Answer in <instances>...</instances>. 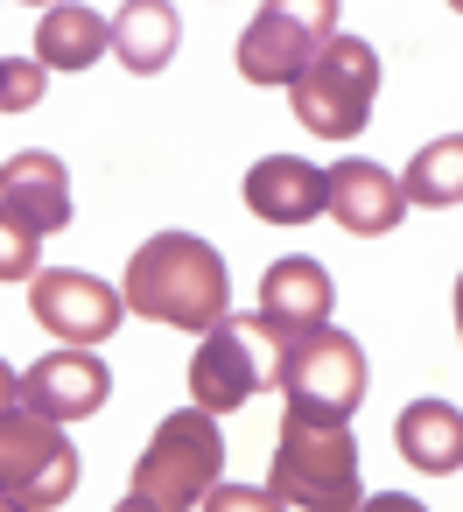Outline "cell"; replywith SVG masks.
<instances>
[{
  "mask_svg": "<svg viewBox=\"0 0 463 512\" xmlns=\"http://www.w3.org/2000/svg\"><path fill=\"white\" fill-rule=\"evenodd\" d=\"M127 316L169 323L204 337L218 316H232V281H225V253L197 232H155L148 246H134L127 281H120Z\"/></svg>",
  "mask_w": 463,
  "mask_h": 512,
  "instance_id": "obj_1",
  "label": "cell"
},
{
  "mask_svg": "<svg viewBox=\"0 0 463 512\" xmlns=\"http://www.w3.org/2000/svg\"><path fill=\"white\" fill-rule=\"evenodd\" d=\"M218 477H225L218 414H211V407H176V414L148 435V449H141V463H134V477H127V512L204 505V498L218 491Z\"/></svg>",
  "mask_w": 463,
  "mask_h": 512,
  "instance_id": "obj_2",
  "label": "cell"
},
{
  "mask_svg": "<svg viewBox=\"0 0 463 512\" xmlns=\"http://www.w3.org/2000/svg\"><path fill=\"white\" fill-rule=\"evenodd\" d=\"M267 498L274 505H358V435H351V421L288 407Z\"/></svg>",
  "mask_w": 463,
  "mask_h": 512,
  "instance_id": "obj_3",
  "label": "cell"
},
{
  "mask_svg": "<svg viewBox=\"0 0 463 512\" xmlns=\"http://www.w3.org/2000/svg\"><path fill=\"white\" fill-rule=\"evenodd\" d=\"M372 99H379V50L365 36H330L288 85V106L295 120L316 134V141H351L365 134L372 120Z\"/></svg>",
  "mask_w": 463,
  "mask_h": 512,
  "instance_id": "obj_4",
  "label": "cell"
},
{
  "mask_svg": "<svg viewBox=\"0 0 463 512\" xmlns=\"http://www.w3.org/2000/svg\"><path fill=\"white\" fill-rule=\"evenodd\" d=\"M78 491V449L64 435V421L36 414V407H0V505H29L50 512Z\"/></svg>",
  "mask_w": 463,
  "mask_h": 512,
  "instance_id": "obj_5",
  "label": "cell"
},
{
  "mask_svg": "<svg viewBox=\"0 0 463 512\" xmlns=\"http://www.w3.org/2000/svg\"><path fill=\"white\" fill-rule=\"evenodd\" d=\"M281 344H288V330H274L267 316H218V323L204 330L197 358H190V393H197V407L239 414V407L260 393V379H274Z\"/></svg>",
  "mask_w": 463,
  "mask_h": 512,
  "instance_id": "obj_6",
  "label": "cell"
},
{
  "mask_svg": "<svg viewBox=\"0 0 463 512\" xmlns=\"http://www.w3.org/2000/svg\"><path fill=\"white\" fill-rule=\"evenodd\" d=\"M365 351H358V337H344V330H330V323H316V330H302V337H288L281 344V358H274V386L288 393V407L295 414H330V421H351L358 414V400H365Z\"/></svg>",
  "mask_w": 463,
  "mask_h": 512,
  "instance_id": "obj_7",
  "label": "cell"
},
{
  "mask_svg": "<svg viewBox=\"0 0 463 512\" xmlns=\"http://www.w3.org/2000/svg\"><path fill=\"white\" fill-rule=\"evenodd\" d=\"M337 36V0H260L232 64L246 85H295V71Z\"/></svg>",
  "mask_w": 463,
  "mask_h": 512,
  "instance_id": "obj_8",
  "label": "cell"
},
{
  "mask_svg": "<svg viewBox=\"0 0 463 512\" xmlns=\"http://www.w3.org/2000/svg\"><path fill=\"white\" fill-rule=\"evenodd\" d=\"M29 309L50 337H71V344H99L127 316L120 288H106L99 274H78V267H36L29 274Z\"/></svg>",
  "mask_w": 463,
  "mask_h": 512,
  "instance_id": "obj_9",
  "label": "cell"
},
{
  "mask_svg": "<svg viewBox=\"0 0 463 512\" xmlns=\"http://www.w3.org/2000/svg\"><path fill=\"white\" fill-rule=\"evenodd\" d=\"M106 393H113V372H106L85 344L50 351V358H36V365L22 372V407H36V414H50V421H85V414L106 407Z\"/></svg>",
  "mask_w": 463,
  "mask_h": 512,
  "instance_id": "obj_10",
  "label": "cell"
},
{
  "mask_svg": "<svg viewBox=\"0 0 463 512\" xmlns=\"http://www.w3.org/2000/svg\"><path fill=\"white\" fill-rule=\"evenodd\" d=\"M246 211L260 225H309L330 211V169H316L302 155H267L246 169Z\"/></svg>",
  "mask_w": 463,
  "mask_h": 512,
  "instance_id": "obj_11",
  "label": "cell"
},
{
  "mask_svg": "<svg viewBox=\"0 0 463 512\" xmlns=\"http://www.w3.org/2000/svg\"><path fill=\"white\" fill-rule=\"evenodd\" d=\"M330 302H337V281H330V267L309 260V253H288V260H274V267L260 274V316H267L274 330H288V337L330 323Z\"/></svg>",
  "mask_w": 463,
  "mask_h": 512,
  "instance_id": "obj_12",
  "label": "cell"
},
{
  "mask_svg": "<svg viewBox=\"0 0 463 512\" xmlns=\"http://www.w3.org/2000/svg\"><path fill=\"white\" fill-rule=\"evenodd\" d=\"M400 211H407V190H400V176H386L379 162L351 155V162L330 169V218H337L344 232L379 239V232L400 225Z\"/></svg>",
  "mask_w": 463,
  "mask_h": 512,
  "instance_id": "obj_13",
  "label": "cell"
},
{
  "mask_svg": "<svg viewBox=\"0 0 463 512\" xmlns=\"http://www.w3.org/2000/svg\"><path fill=\"white\" fill-rule=\"evenodd\" d=\"M0 204H15L36 232H64L71 225V169L43 148L8 155V169H0Z\"/></svg>",
  "mask_w": 463,
  "mask_h": 512,
  "instance_id": "obj_14",
  "label": "cell"
},
{
  "mask_svg": "<svg viewBox=\"0 0 463 512\" xmlns=\"http://www.w3.org/2000/svg\"><path fill=\"white\" fill-rule=\"evenodd\" d=\"M393 442H400V456H407L414 470H428V477H456V470H463V414H456L449 400H407V407L393 414Z\"/></svg>",
  "mask_w": 463,
  "mask_h": 512,
  "instance_id": "obj_15",
  "label": "cell"
},
{
  "mask_svg": "<svg viewBox=\"0 0 463 512\" xmlns=\"http://www.w3.org/2000/svg\"><path fill=\"white\" fill-rule=\"evenodd\" d=\"M106 50H113V22L106 15L78 8V0L43 8V22H36V64L43 71H92Z\"/></svg>",
  "mask_w": 463,
  "mask_h": 512,
  "instance_id": "obj_16",
  "label": "cell"
},
{
  "mask_svg": "<svg viewBox=\"0 0 463 512\" xmlns=\"http://www.w3.org/2000/svg\"><path fill=\"white\" fill-rule=\"evenodd\" d=\"M176 50H183V22H176L169 0H120V15H113V57L134 78H155Z\"/></svg>",
  "mask_w": 463,
  "mask_h": 512,
  "instance_id": "obj_17",
  "label": "cell"
},
{
  "mask_svg": "<svg viewBox=\"0 0 463 512\" xmlns=\"http://www.w3.org/2000/svg\"><path fill=\"white\" fill-rule=\"evenodd\" d=\"M400 190H407V204H421V211H449V204H463V134L428 141V148L407 162Z\"/></svg>",
  "mask_w": 463,
  "mask_h": 512,
  "instance_id": "obj_18",
  "label": "cell"
},
{
  "mask_svg": "<svg viewBox=\"0 0 463 512\" xmlns=\"http://www.w3.org/2000/svg\"><path fill=\"white\" fill-rule=\"evenodd\" d=\"M36 246H43V232L15 204H0V281H29L36 274Z\"/></svg>",
  "mask_w": 463,
  "mask_h": 512,
  "instance_id": "obj_19",
  "label": "cell"
},
{
  "mask_svg": "<svg viewBox=\"0 0 463 512\" xmlns=\"http://www.w3.org/2000/svg\"><path fill=\"white\" fill-rule=\"evenodd\" d=\"M43 85H50V71L36 57H0V113H36Z\"/></svg>",
  "mask_w": 463,
  "mask_h": 512,
  "instance_id": "obj_20",
  "label": "cell"
},
{
  "mask_svg": "<svg viewBox=\"0 0 463 512\" xmlns=\"http://www.w3.org/2000/svg\"><path fill=\"white\" fill-rule=\"evenodd\" d=\"M211 505H274V498H267V491H239V484H225V477H218Z\"/></svg>",
  "mask_w": 463,
  "mask_h": 512,
  "instance_id": "obj_21",
  "label": "cell"
},
{
  "mask_svg": "<svg viewBox=\"0 0 463 512\" xmlns=\"http://www.w3.org/2000/svg\"><path fill=\"white\" fill-rule=\"evenodd\" d=\"M22 400V372H8V358H0V407Z\"/></svg>",
  "mask_w": 463,
  "mask_h": 512,
  "instance_id": "obj_22",
  "label": "cell"
},
{
  "mask_svg": "<svg viewBox=\"0 0 463 512\" xmlns=\"http://www.w3.org/2000/svg\"><path fill=\"white\" fill-rule=\"evenodd\" d=\"M456 337H463V274H456Z\"/></svg>",
  "mask_w": 463,
  "mask_h": 512,
  "instance_id": "obj_23",
  "label": "cell"
},
{
  "mask_svg": "<svg viewBox=\"0 0 463 512\" xmlns=\"http://www.w3.org/2000/svg\"><path fill=\"white\" fill-rule=\"evenodd\" d=\"M36 8H57V0H36Z\"/></svg>",
  "mask_w": 463,
  "mask_h": 512,
  "instance_id": "obj_24",
  "label": "cell"
},
{
  "mask_svg": "<svg viewBox=\"0 0 463 512\" xmlns=\"http://www.w3.org/2000/svg\"><path fill=\"white\" fill-rule=\"evenodd\" d=\"M449 8H456V15H463V0H449Z\"/></svg>",
  "mask_w": 463,
  "mask_h": 512,
  "instance_id": "obj_25",
  "label": "cell"
}]
</instances>
